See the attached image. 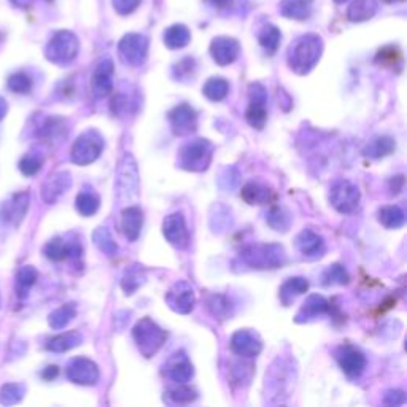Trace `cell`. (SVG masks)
<instances>
[{
    "label": "cell",
    "instance_id": "1",
    "mask_svg": "<svg viewBox=\"0 0 407 407\" xmlns=\"http://www.w3.org/2000/svg\"><path fill=\"white\" fill-rule=\"evenodd\" d=\"M296 381V369L293 367L291 360L279 358L272 363L269 371L266 372V381H264V390L269 398H276L272 404L285 403L283 398L290 396L291 390Z\"/></svg>",
    "mask_w": 407,
    "mask_h": 407
},
{
    "label": "cell",
    "instance_id": "2",
    "mask_svg": "<svg viewBox=\"0 0 407 407\" xmlns=\"http://www.w3.org/2000/svg\"><path fill=\"white\" fill-rule=\"evenodd\" d=\"M239 260L251 269L266 271V269H279L287 263V251L279 244H260L250 245L240 251Z\"/></svg>",
    "mask_w": 407,
    "mask_h": 407
},
{
    "label": "cell",
    "instance_id": "3",
    "mask_svg": "<svg viewBox=\"0 0 407 407\" xmlns=\"http://www.w3.org/2000/svg\"><path fill=\"white\" fill-rule=\"evenodd\" d=\"M117 192L121 202L131 204L140 194V174L135 158L126 151L117 169Z\"/></svg>",
    "mask_w": 407,
    "mask_h": 407
},
{
    "label": "cell",
    "instance_id": "4",
    "mask_svg": "<svg viewBox=\"0 0 407 407\" xmlns=\"http://www.w3.org/2000/svg\"><path fill=\"white\" fill-rule=\"evenodd\" d=\"M132 335H134L137 349L145 358L155 356L167 340V333L161 326H158L150 317L137 322L134 329H132Z\"/></svg>",
    "mask_w": 407,
    "mask_h": 407
},
{
    "label": "cell",
    "instance_id": "5",
    "mask_svg": "<svg viewBox=\"0 0 407 407\" xmlns=\"http://www.w3.org/2000/svg\"><path fill=\"white\" fill-rule=\"evenodd\" d=\"M213 147L206 139H196L181 147L178 153V166L188 172H204L212 163Z\"/></svg>",
    "mask_w": 407,
    "mask_h": 407
},
{
    "label": "cell",
    "instance_id": "6",
    "mask_svg": "<svg viewBox=\"0 0 407 407\" xmlns=\"http://www.w3.org/2000/svg\"><path fill=\"white\" fill-rule=\"evenodd\" d=\"M102 150L103 137L97 131L91 129L83 132L75 140L72 151H70V158H72V163L76 164V166H88V164H92L101 156Z\"/></svg>",
    "mask_w": 407,
    "mask_h": 407
},
{
    "label": "cell",
    "instance_id": "7",
    "mask_svg": "<svg viewBox=\"0 0 407 407\" xmlns=\"http://www.w3.org/2000/svg\"><path fill=\"white\" fill-rule=\"evenodd\" d=\"M45 53L48 60L65 65L75 59L76 53H78V42L70 32H59L49 40Z\"/></svg>",
    "mask_w": 407,
    "mask_h": 407
},
{
    "label": "cell",
    "instance_id": "8",
    "mask_svg": "<svg viewBox=\"0 0 407 407\" xmlns=\"http://www.w3.org/2000/svg\"><path fill=\"white\" fill-rule=\"evenodd\" d=\"M329 202L339 213H351L360 204V190L349 180H338L329 190Z\"/></svg>",
    "mask_w": 407,
    "mask_h": 407
},
{
    "label": "cell",
    "instance_id": "9",
    "mask_svg": "<svg viewBox=\"0 0 407 407\" xmlns=\"http://www.w3.org/2000/svg\"><path fill=\"white\" fill-rule=\"evenodd\" d=\"M166 302L174 312L186 315V313H190L194 309L196 293L188 282L178 280V282H175L166 293Z\"/></svg>",
    "mask_w": 407,
    "mask_h": 407
},
{
    "label": "cell",
    "instance_id": "10",
    "mask_svg": "<svg viewBox=\"0 0 407 407\" xmlns=\"http://www.w3.org/2000/svg\"><path fill=\"white\" fill-rule=\"evenodd\" d=\"M163 234L170 245L183 250L190 244V233L186 228L183 213H170L163 222Z\"/></svg>",
    "mask_w": 407,
    "mask_h": 407
},
{
    "label": "cell",
    "instance_id": "11",
    "mask_svg": "<svg viewBox=\"0 0 407 407\" xmlns=\"http://www.w3.org/2000/svg\"><path fill=\"white\" fill-rule=\"evenodd\" d=\"M267 92L261 85L250 86V106L247 108L245 118L249 124L255 129H263L267 119Z\"/></svg>",
    "mask_w": 407,
    "mask_h": 407
},
{
    "label": "cell",
    "instance_id": "12",
    "mask_svg": "<svg viewBox=\"0 0 407 407\" xmlns=\"http://www.w3.org/2000/svg\"><path fill=\"white\" fill-rule=\"evenodd\" d=\"M231 350L239 358H255L261 354L263 342L255 331L250 329H239L231 338Z\"/></svg>",
    "mask_w": 407,
    "mask_h": 407
},
{
    "label": "cell",
    "instance_id": "13",
    "mask_svg": "<svg viewBox=\"0 0 407 407\" xmlns=\"http://www.w3.org/2000/svg\"><path fill=\"white\" fill-rule=\"evenodd\" d=\"M169 123L175 135H190L197 128V113L188 103H180L169 112Z\"/></svg>",
    "mask_w": 407,
    "mask_h": 407
},
{
    "label": "cell",
    "instance_id": "14",
    "mask_svg": "<svg viewBox=\"0 0 407 407\" xmlns=\"http://www.w3.org/2000/svg\"><path fill=\"white\" fill-rule=\"evenodd\" d=\"M67 377L76 385L92 387L99 382V367L90 358H75L69 363Z\"/></svg>",
    "mask_w": 407,
    "mask_h": 407
},
{
    "label": "cell",
    "instance_id": "15",
    "mask_svg": "<svg viewBox=\"0 0 407 407\" xmlns=\"http://www.w3.org/2000/svg\"><path fill=\"white\" fill-rule=\"evenodd\" d=\"M335 358L340 366V369L350 379H358L366 367V358L360 350H356L351 345H344L335 351Z\"/></svg>",
    "mask_w": 407,
    "mask_h": 407
},
{
    "label": "cell",
    "instance_id": "16",
    "mask_svg": "<svg viewBox=\"0 0 407 407\" xmlns=\"http://www.w3.org/2000/svg\"><path fill=\"white\" fill-rule=\"evenodd\" d=\"M164 374L175 383H188L194 376V367L185 351H177L164 365Z\"/></svg>",
    "mask_w": 407,
    "mask_h": 407
},
{
    "label": "cell",
    "instance_id": "17",
    "mask_svg": "<svg viewBox=\"0 0 407 407\" xmlns=\"http://www.w3.org/2000/svg\"><path fill=\"white\" fill-rule=\"evenodd\" d=\"M70 186H72V175L65 170L49 175L42 185V199L47 204H54L70 190Z\"/></svg>",
    "mask_w": 407,
    "mask_h": 407
},
{
    "label": "cell",
    "instance_id": "18",
    "mask_svg": "<svg viewBox=\"0 0 407 407\" xmlns=\"http://www.w3.org/2000/svg\"><path fill=\"white\" fill-rule=\"evenodd\" d=\"M318 56H320V49L317 43H306V45H299L294 51L291 49L290 65L294 72L307 74L315 65Z\"/></svg>",
    "mask_w": 407,
    "mask_h": 407
},
{
    "label": "cell",
    "instance_id": "19",
    "mask_svg": "<svg viewBox=\"0 0 407 407\" xmlns=\"http://www.w3.org/2000/svg\"><path fill=\"white\" fill-rule=\"evenodd\" d=\"M29 202H31V196L27 191L16 192L15 196L10 197L2 207V217L5 222L13 224V226L21 224V222H23L26 217L27 210H29Z\"/></svg>",
    "mask_w": 407,
    "mask_h": 407
},
{
    "label": "cell",
    "instance_id": "20",
    "mask_svg": "<svg viewBox=\"0 0 407 407\" xmlns=\"http://www.w3.org/2000/svg\"><path fill=\"white\" fill-rule=\"evenodd\" d=\"M121 226H123V233L129 242L139 239L142 226H144V212L140 210V207H126L121 213Z\"/></svg>",
    "mask_w": 407,
    "mask_h": 407
},
{
    "label": "cell",
    "instance_id": "21",
    "mask_svg": "<svg viewBox=\"0 0 407 407\" xmlns=\"http://www.w3.org/2000/svg\"><path fill=\"white\" fill-rule=\"evenodd\" d=\"M47 258L53 261H63L65 258H76L81 255V247L78 242H65L63 238L49 240L45 245Z\"/></svg>",
    "mask_w": 407,
    "mask_h": 407
},
{
    "label": "cell",
    "instance_id": "22",
    "mask_svg": "<svg viewBox=\"0 0 407 407\" xmlns=\"http://www.w3.org/2000/svg\"><path fill=\"white\" fill-rule=\"evenodd\" d=\"M296 249L299 250L301 255L307 258L322 256V253L324 251V239L315 231L304 229L296 238Z\"/></svg>",
    "mask_w": 407,
    "mask_h": 407
},
{
    "label": "cell",
    "instance_id": "23",
    "mask_svg": "<svg viewBox=\"0 0 407 407\" xmlns=\"http://www.w3.org/2000/svg\"><path fill=\"white\" fill-rule=\"evenodd\" d=\"M329 310V302L320 294H310L296 315V323H306Z\"/></svg>",
    "mask_w": 407,
    "mask_h": 407
},
{
    "label": "cell",
    "instance_id": "24",
    "mask_svg": "<svg viewBox=\"0 0 407 407\" xmlns=\"http://www.w3.org/2000/svg\"><path fill=\"white\" fill-rule=\"evenodd\" d=\"M145 282V269L140 264H131L124 269L123 277H121V288H123L126 296H132L140 287H144Z\"/></svg>",
    "mask_w": 407,
    "mask_h": 407
},
{
    "label": "cell",
    "instance_id": "25",
    "mask_svg": "<svg viewBox=\"0 0 407 407\" xmlns=\"http://www.w3.org/2000/svg\"><path fill=\"white\" fill-rule=\"evenodd\" d=\"M242 199L250 206H264V204L272 201V191L266 185L258 183V181H250L240 191Z\"/></svg>",
    "mask_w": 407,
    "mask_h": 407
},
{
    "label": "cell",
    "instance_id": "26",
    "mask_svg": "<svg viewBox=\"0 0 407 407\" xmlns=\"http://www.w3.org/2000/svg\"><path fill=\"white\" fill-rule=\"evenodd\" d=\"M307 290H309V282H307L304 277L288 279L287 282L280 287V301H282L283 306H290L291 302H294L298 296L307 293Z\"/></svg>",
    "mask_w": 407,
    "mask_h": 407
},
{
    "label": "cell",
    "instance_id": "27",
    "mask_svg": "<svg viewBox=\"0 0 407 407\" xmlns=\"http://www.w3.org/2000/svg\"><path fill=\"white\" fill-rule=\"evenodd\" d=\"M112 65L110 63H103L99 65V69L94 72V76H92V91L97 97H106L113 90V83H112Z\"/></svg>",
    "mask_w": 407,
    "mask_h": 407
},
{
    "label": "cell",
    "instance_id": "28",
    "mask_svg": "<svg viewBox=\"0 0 407 407\" xmlns=\"http://www.w3.org/2000/svg\"><path fill=\"white\" fill-rule=\"evenodd\" d=\"M83 342V335L78 331H69L59 335H54L53 339L48 340L47 349L49 351H54V354H64V351H69Z\"/></svg>",
    "mask_w": 407,
    "mask_h": 407
},
{
    "label": "cell",
    "instance_id": "29",
    "mask_svg": "<svg viewBox=\"0 0 407 407\" xmlns=\"http://www.w3.org/2000/svg\"><path fill=\"white\" fill-rule=\"evenodd\" d=\"M379 222L387 229H399L406 223V213L399 206H387L379 210Z\"/></svg>",
    "mask_w": 407,
    "mask_h": 407
},
{
    "label": "cell",
    "instance_id": "30",
    "mask_svg": "<svg viewBox=\"0 0 407 407\" xmlns=\"http://www.w3.org/2000/svg\"><path fill=\"white\" fill-rule=\"evenodd\" d=\"M266 222L269 226L279 231V233H287L293 218H291V213L285 207L274 206L269 208V212L266 213Z\"/></svg>",
    "mask_w": 407,
    "mask_h": 407
},
{
    "label": "cell",
    "instance_id": "31",
    "mask_svg": "<svg viewBox=\"0 0 407 407\" xmlns=\"http://www.w3.org/2000/svg\"><path fill=\"white\" fill-rule=\"evenodd\" d=\"M37 277L38 274L35 267L24 266L19 269L18 274H16V294H18V298L21 299L27 298L31 288L34 287L37 282Z\"/></svg>",
    "mask_w": 407,
    "mask_h": 407
},
{
    "label": "cell",
    "instance_id": "32",
    "mask_svg": "<svg viewBox=\"0 0 407 407\" xmlns=\"http://www.w3.org/2000/svg\"><path fill=\"white\" fill-rule=\"evenodd\" d=\"M394 150H396L394 140L392 139V137L383 135V137H377V139L369 142V145L365 148V156L372 158V159H381V158L392 155Z\"/></svg>",
    "mask_w": 407,
    "mask_h": 407
},
{
    "label": "cell",
    "instance_id": "33",
    "mask_svg": "<svg viewBox=\"0 0 407 407\" xmlns=\"http://www.w3.org/2000/svg\"><path fill=\"white\" fill-rule=\"evenodd\" d=\"M253 371H255V366L251 363L244 361V358L239 361H234L231 365L229 376H231V383L239 385V387H244V385H250Z\"/></svg>",
    "mask_w": 407,
    "mask_h": 407
},
{
    "label": "cell",
    "instance_id": "34",
    "mask_svg": "<svg viewBox=\"0 0 407 407\" xmlns=\"http://www.w3.org/2000/svg\"><path fill=\"white\" fill-rule=\"evenodd\" d=\"M207 309L218 320H228L233 315L231 301L223 294H212L207 298Z\"/></svg>",
    "mask_w": 407,
    "mask_h": 407
},
{
    "label": "cell",
    "instance_id": "35",
    "mask_svg": "<svg viewBox=\"0 0 407 407\" xmlns=\"http://www.w3.org/2000/svg\"><path fill=\"white\" fill-rule=\"evenodd\" d=\"M145 43L142 40H126L121 45V54L131 65H140L145 59Z\"/></svg>",
    "mask_w": 407,
    "mask_h": 407
},
{
    "label": "cell",
    "instance_id": "36",
    "mask_svg": "<svg viewBox=\"0 0 407 407\" xmlns=\"http://www.w3.org/2000/svg\"><path fill=\"white\" fill-rule=\"evenodd\" d=\"M76 315V307L75 304H64L58 307L56 310H53L48 317V323L53 329H64L67 324L74 320Z\"/></svg>",
    "mask_w": 407,
    "mask_h": 407
},
{
    "label": "cell",
    "instance_id": "37",
    "mask_svg": "<svg viewBox=\"0 0 407 407\" xmlns=\"http://www.w3.org/2000/svg\"><path fill=\"white\" fill-rule=\"evenodd\" d=\"M76 210H78L83 217L96 215L99 207H101V199L96 192L92 191H81L75 199Z\"/></svg>",
    "mask_w": 407,
    "mask_h": 407
},
{
    "label": "cell",
    "instance_id": "38",
    "mask_svg": "<svg viewBox=\"0 0 407 407\" xmlns=\"http://www.w3.org/2000/svg\"><path fill=\"white\" fill-rule=\"evenodd\" d=\"M92 242L102 253H106L107 256H115L118 253V244L113 239L112 233L107 228H97L92 233Z\"/></svg>",
    "mask_w": 407,
    "mask_h": 407
},
{
    "label": "cell",
    "instance_id": "39",
    "mask_svg": "<svg viewBox=\"0 0 407 407\" xmlns=\"http://www.w3.org/2000/svg\"><path fill=\"white\" fill-rule=\"evenodd\" d=\"M233 224V215H231V210L228 207L222 206V204H217L215 207L212 208L210 213V226L215 233H223Z\"/></svg>",
    "mask_w": 407,
    "mask_h": 407
},
{
    "label": "cell",
    "instance_id": "40",
    "mask_svg": "<svg viewBox=\"0 0 407 407\" xmlns=\"http://www.w3.org/2000/svg\"><path fill=\"white\" fill-rule=\"evenodd\" d=\"M212 53L219 65H226L229 63H233L235 56H238V45L228 40L217 42L212 48Z\"/></svg>",
    "mask_w": 407,
    "mask_h": 407
},
{
    "label": "cell",
    "instance_id": "41",
    "mask_svg": "<svg viewBox=\"0 0 407 407\" xmlns=\"http://www.w3.org/2000/svg\"><path fill=\"white\" fill-rule=\"evenodd\" d=\"M26 394L24 385L21 383H7L0 388V404L15 406L23 401Z\"/></svg>",
    "mask_w": 407,
    "mask_h": 407
},
{
    "label": "cell",
    "instance_id": "42",
    "mask_svg": "<svg viewBox=\"0 0 407 407\" xmlns=\"http://www.w3.org/2000/svg\"><path fill=\"white\" fill-rule=\"evenodd\" d=\"M228 92H229V85L222 78L208 80L206 86H204V94L213 102L223 101V99L228 96Z\"/></svg>",
    "mask_w": 407,
    "mask_h": 407
},
{
    "label": "cell",
    "instance_id": "43",
    "mask_svg": "<svg viewBox=\"0 0 407 407\" xmlns=\"http://www.w3.org/2000/svg\"><path fill=\"white\" fill-rule=\"evenodd\" d=\"M167 396L175 404H188L197 398V393L186 383H177V387L169 390Z\"/></svg>",
    "mask_w": 407,
    "mask_h": 407
},
{
    "label": "cell",
    "instance_id": "44",
    "mask_svg": "<svg viewBox=\"0 0 407 407\" xmlns=\"http://www.w3.org/2000/svg\"><path fill=\"white\" fill-rule=\"evenodd\" d=\"M324 285H349L350 276L340 264H333L323 274Z\"/></svg>",
    "mask_w": 407,
    "mask_h": 407
},
{
    "label": "cell",
    "instance_id": "45",
    "mask_svg": "<svg viewBox=\"0 0 407 407\" xmlns=\"http://www.w3.org/2000/svg\"><path fill=\"white\" fill-rule=\"evenodd\" d=\"M43 166V156L40 153H27V155L21 159L19 163V170L23 172L26 177H32V175L38 174V170Z\"/></svg>",
    "mask_w": 407,
    "mask_h": 407
},
{
    "label": "cell",
    "instance_id": "46",
    "mask_svg": "<svg viewBox=\"0 0 407 407\" xmlns=\"http://www.w3.org/2000/svg\"><path fill=\"white\" fill-rule=\"evenodd\" d=\"M8 88L13 92H18V94H27V92L32 90L31 76L26 75L24 72L13 74L8 78Z\"/></svg>",
    "mask_w": 407,
    "mask_h": 407
},
{
    "label": "cell",
    "instance_id": "47",
    "mask_svg": "<svg viewBox=\"0 0 407 407\" xmlns=\"http://www.w3.org/2000/svg\"><path fill=\"white\" fill-rule=\"evenodd\" d=\"M64 121L58 118H49L42 128V137L48 142L59 139V132L64 131Z\"/></svg>",
    "mask_w": 407,
    "mask_h": 407
},
{
    "label": "cell",
    "instance_id": "48",
    "mask_svg": "<svg viewBox=\"0 0 407 407\" xmlns=\"http://www.w3.org/2000/svg\"><path fill=\"white\" fill-rule=\"evenodd\" d=\"M239 177L240 175L234 167H226L222 172V177H219V186L226 191H233L238 188Z\"/></svg>",
    "mask_w": 407,
    "mask_h": 407
},
{
    "label": "cell",
    "instance_id": "49",
    "mask_svg": "<svg viewBox=\"0 0 407 407\" xmlns=\"http://www.w3.org/2000/svg\"><path fill=\"white\" fill-rule=\"evenodd\" d=\"M404 403H406V394L404 392H401V390H390L383 398V404L390 407H398V406H403Z\"/></svg>",
    "mask_w": 407,
    "mask_h": 407
},
{
    "label": "cell",
    "instance_id": "50",
    "mask_svg": "<svg viewBox=\"0 0 407 407\" xmlns=\"http://www.w3.org/2000/svg\"><path fill=\"white\" fill-rule=\"evenodd\" d=\"M59 374V367L58 366H48L45 371L42 372L43 379H47V381H53V379H56Z\"/></svg>",
    "mask_w": 407,
    "mask_h": 407
},
{
    "label": "cell",
    "instance_id": "51",
    "mask_svg": "<svg viewBox=\"0 0 407 407\" xmlns=\"http://www.w3.org/2000/svg\"><path fill=\"white\" fill-rule=\"evenodd\" d=\"M8 112V103L3 97H0V121L5 118V115Z\"/></svg>",
    "mask_w": 407,
    "mask_h": 407
},
{
    "label": "cell",
    "instance_id": "52",
    "mask_svg": "<svg viewBox=\"0 0 407 407\" xmlns=\"http://www.w3.org/2000/svg\"><path fill=\"white\" fill-rule=\"evenodd\" d=\"M10 2H12L13 5H16V7H19V8H27L31 5L32 0H10Z\"/></svg>",
    "mask_w": 407,
    "mask_h": 407
}]
</instances>
